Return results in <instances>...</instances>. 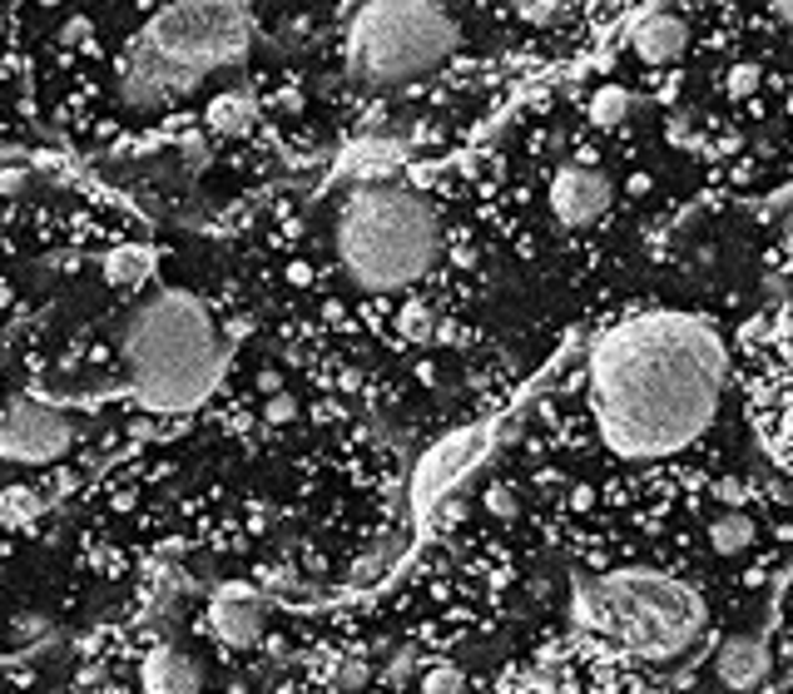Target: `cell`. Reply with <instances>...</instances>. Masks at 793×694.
<instances>
[{
  "label": "cell",
  "mask_w": 793,
  "mask_h": 694,
  "mask_svg": "<svg viewBox=\"0 0 793 694\" xmlns=\"http://www.w3.org/2000/svg\"><path fill=\"white\" fill-rule=\"evenodd\" d=\"M724 343L710 323L650 313L590 348V416L626 462H664L694 446L724 398Z\"/></svg>",
  "instance_id": "6da1fadb"
},
{
  "label": "cell",
  "mask_w": 793,
  "mask_h": 694,
  "mask_svg": "<svg viewBox=\"0 0 793 694\" xmlns=\"http://www.w3.org/2000/svg\"><path fill=\"white\" fill-rule=\"evenodd\" d=\"M228 343L214 313L189 288H154L124 313L120 328V392L140 412L179 416L214 398L228 368Z\"/></svg>",
  "instance_id": "7a4b0ae2"
},
{
  "label": "cell",
  "mask_w": 793,
  "mask_h": 694,
  "mask_svg": "<svg viewBox=\"0 0 793 694\" xmlns=\"http://www.w3.org/2000/svg\"><path fill=\"white\" fill-rule=\"evenodd\" d=\"M333 253L363 293H411L441 259V213L407 184L363 179L337 204Z\"/></svg>",
  "instance_id": "3957f363"
},
{
  "label": "cell",
  "mask_w": 793,
  "mask_h": 694,
  "mask_svg": "<svg viewBox=\"0 0 793 694\" xmlns=\"http://www.w3.org/2000/svg\"><path fill=\"white\" fill-rule=\"evenodd\" d=\"M570 615L590 635V645L626 650L634 660H670L690 650L704 630L700 591L644 565L580 581Z\"/></svg>",
  "instance_id": "277c9868"
},
{
  "label": "cell",
  "mask_w": 793,
  "mask_h": 694,
  "mask_svg": "<svg viewBox=\"0 0 793 694\" xmlns=\"http://www.w3.org/2000/svg\"><path fill=\"white\" fill-rule=\"evenodd\" d=\"M253 46L248 6H164L144 20L124 66V100L159 104L209 70L238 66Z\"/></svg>",
  "instance_id": "5b68a950"
},
{
  "label": "cell",
  "mask_w": 793,
  "mask_h": 694,
  "mask_svg": "<svg viewBox=\"0 0 793 694\" xmlns=\"http://www.w3.org/2000/svg\"><path fill=\"white\" fill-rule=\"evenodd\" d=\"M457 40L441 6H363L347 26V70L363 84H407L447 66Z\"/></svg>",
  "instance_id": "8992f818"
},
{
  "label": "cell",
  "mask_w": 793,
  "mask_h": 694,
  "mask_svg": "<svg viewBox=\"0 0 793 694\" xmlns=\"http://www.w3.org/2000/svg\"><path fill=\"white\" fill-rule=\"evenodd\" d=\"M749 416L769 456L793 472V308L749 333Z\"/></svg>",
  "instance_id": "52a82bcc"
},
{
  "label": "cell",
  "mask_w": 793,
  "mask_h": 694,
  "mask_svg": "<svg viewBox=\"0 0 793 694\" xmlns=\"http://www.w3.org/2000/svg\"><path fill=\"white\" fill-rule=\"evenodd\" d=\"M75 446V422L40 402H10L0 412V462L16 466H45Z\"/></svg>",
  "instance_id": "ba28073f"
},
{
  "label": "cell",
  "mask_w": 793,
  "mask_h": 694,
  "mask_svg": "<svg viewBox=\"0 0 793 694\" xmlns=\"http://www.w3.org/2000/svg\"><path fill=\"white\" fill-rule=\"evenodd\" d=\"M551 213H556V223H566V229H590V223H600L610 213V179L600 174V169H586V164L556 169Z\"/></svg>",
  "instance_id": "9c48e42d"
},
{
  "label": "cell",
  "mask_w": 793,
  "mask_h": 694,
  "mask_svg": "<svg viewBox=\"0 0 793 694\" xmlns=\"http://www.w3.org/2000/svg\"><path fill=\"white\" fill-rule=\"evenodd\" d=\"M684 46H690V26L674 10H650L630 26V50L644 66H670L684 56Z\"/></svg>",
  "instance_id": "30bf717a"
},
{
  "label": "cell",
  "mask_w": 793,
  "mask_h": 694,
  "mask_svg": "<svg viewBox=\"0 0 793 694\" xmlns=\"http://www.w3.org/2000/svg\"><path fill=\"white\" fill-rule=\"evenodd\" d=\"M209 630H214L224 645H253V640L263 635V605L253 601L248 591H238V585H228V591L214 595V605H209Z\"/></svg>",
  "instance_id": "8fae6325"
},
{
  "label": "cell",
  "mask_w": 793,
  "mask_h": 694,
  "mask_svg": "<svg viewBox=\"0 0 793 694\" xmlns=\"http://www.w3.org/2000/svg\"><path fill=\"white\" fill-rule=\"evenodd\" d=\"M714 670H719V685L729 690H754L764 685L769 675V645L759 635H729L714 655Z\"/></svg>",
  "instance_id": "7c38bea8"
},
{
  "label": "cell",
  "mask_w": 793,
  "mask_h": 694,
  "mask_svg": "<svg viewBox=\"0 0 793 694\" xmlns=\"http://www.w3.org/2000/svg\"><path fill=\"white\" fill-rule=\"evenodd\" d=\"M476 442H481V432H461V436H451L447 446H437V452L421 462V472H417V506H431L441 491L457 482L461 466L476 456Z\"/></svg>",
  "instance_id": "4fadbf2b"
},
{
  "label": "cell",
  "mask_w": 793,
  "mask_h": 694,
  "mask_svg": "<svg viewBox=\"0 0 793 694\" xmlns=\"http://www.w3.org/2000/svg\"><path fill=\"white\" fill-rule=\"evenodd\" d=\"M140 685L144 694H199V665L174 645H154L140 665Z\"/></svg>",
  "instance_id": "5bb4252c"
},
{
  "label": "cell",
  "mask_w": 793,
  "mask_h": 694,
  "mask_svg": "<svg viewBox=\"0 0 793 694\" xmlns=\"http://www.w3.org/2000/svg\"><path fill=\"white\" fill-rule=\"evenodd\" d=\"M204 120L214 134H248L253 120H258V104H253L248 90H218L214 100H209Z\"/></svg>",
  "instance_id": "9a60e30c"
},
{
  "label": "cell",
  "mask_w": 793,
  "mask_h": 694,
  "mask_svg": "<svg viewBox=\"0 0 793 694\" xmlns=\"http://www.w3.org/2000/svg\"><path fill=\"white\" fill-rule=\"evenodd\" d=\"M150 273H154V249H144V243L114 249L110 259H104V278H110L114 288H144Z\"/></svg>",
  "instance_id": "2e32d148"
},
{
  "label": "cell",
  "mask_w": 793,
  "mask_h": 694,
  "mask_svg": "<svg viewBox=\"0 0 793 694\" xmlns=\"http://www.w3.org/2000/svg\"><path fill=\"white\" fill-rule=\"evenodd\" d=\"M754 536H759V526H754V516H744V511H724V516L710 521V546H714V555H739V551H749V546H754Z\"/></svg>",
  "instance_id": "e0dca14e"
},
{
  "label": "cell",
  "mask_w": 793,
  "mask_h": 694,
  "mask_svg": "<svg viewBox=\"0 0 793 694\" xmlns=\"http://www.w3.org/2000/svg\"><path fill=\"white\" fill-rule=\"evenodd\" d=\"M40 511H45V496L35 486L26 482L0 486V526H30V521H40Z\"/></svg>",
  "instance_id": "ac0fdd59"
},
{
  "label": "cell",
  "mask_w": 793,
  "mask_h": 694,
  "mask_svg": "<svg viewBox=\"0 0 793 694\" xmlns=\"http://www.w3.org/2000/svg\"><path fill=\"white\" fill-rule=\"evenodd\" d=\"M626 114H630V94L620 84H606V90L590 94V124L596 130H616V124H626Z\"/></svg>",
  "instance_id": "d6986e66"
},
{
  "label": "cell",
  "mask_w": 793,
  "mask_h": 694,
  "mask_svg": "<svg viewBox=\"0 0 793 694\" xmlns=\"http://www.w3.org/2000/svg\"><path fill=\"white\" fill-rule=\"evenodd\" d=\"M759 84H764V70H759L754 60H744V66H734V70L724 74V90L729 94H754Z\"/></svg>",
  "instance_id": "ffe728a7"
},
{
  "label": "cell",
  "mask_w": 793,
  "mask_h": 694,
  "mask_svg": "<svg viewBox=\"0 0 793 694\" xmlns=\"http://www.w3.org/2000/svg\"><path fill=\"white\" fill-rule=\"evenodd\" d=\"M421 694H461V675L451 665H431L421 675Z\"/></svg>",
  "instance_id": "44dd1931"
},
{
  "label": "cell",
  "mask_w": 793,
  "mask_h": 694,
  "mask_svg": "<svg viewBox=\"0 0 793 694\" xmlns=\"http://www.w3.org/2000/svg\"><path fill=\"white\" fill-rule=\"evenodd\" d=\"M481 506L491 511V516H501V521H511L516 516V491L506 486V482H496V486H486V496H481Z\"/></svg>",
  "instance_id": "7402d4cb"
},
{
  "label": "cell",
  "mask_w": 793,
  "mask_h": 694,
  "mask_svg": "<svg viewBox=\"0 0 793 694\" xmlns=\"http://www.w3.org/2000/svg\"><path fill=\"white\" fill-rule=\"evenodd\" d=\"M526 26H560L566 20V6H516Z\"/></svg>",
  "instance_id": "603a6c76"
},
{
  "label": "cell",
  "mask_w": 793,
  "mask_h": 694,
  "mask_svg": "<svg viewBox=\"0 0 793 694\" xmlns=\"http://www.w3.org/2000/svg\"><path fill=\"white\" fill-rule=\"evenodd\" d=\"M333 680H337L343 690H363V685H367V665H363V660H343V665L333 670Z\"/></svg>",
  "instance_id": "cb8c5ba5"
},
{
  "label": "cell",
  "mask_w": 793,
  "mask_h": 694,
  "mask_svg": "<svg viewBox=\"0 0 793 694\" xmlns=\"http://www.w3.org/2000/svg\"><path fill=\"white\" fill-rule=\"evenodd\" d=\"M774 10V20H784V26L793 30V0H779V6H769Z\"/></svg>",
  "instance_id": "d4e9b609"
},
{
  "label": "cell",
  "mask_w": 793,
  "mask_h": 694,
  "mask_svg": "<svg viewBox=\"0 0 793 694\" xmlns=\"http://www.w3.org/2000/svg\"><path fill=\"white\" fill-rule=\"evenodd\" d=\"M784 253H789V259H793V219L784 223Z\"/></svg>",
  "instance_id": "484cf974"
}]
</instances>
